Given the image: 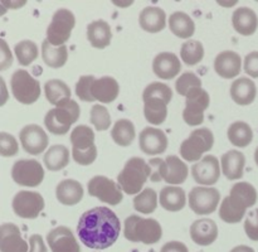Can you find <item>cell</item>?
Segmentation results:
<instances>
[{
	"mask_svg": "<svg viewBox=\"0 0 258 252\" xmlns=\"http://www.w3.org/2000/svg\"><path fill=\"white\" fill-rule=\"evenodd\" d=\"M139 146L148 155H160L168 149V138L160 129L146 126L139 136Z\"/></svg>",
	"mask_w": 258,
	"mask_h": 252,
	"instance_id": "obj_16",
	"label": "cell"
},
{
	"mask_svg": "<svg viewBox=\"0 0 258 252\" xmlns=\"http://www.w3.org/2000/svg\"><path fill=\"white\" fill-rule=\"evenodd\" d=\"M149 166H150V180L151 181H160L163 180V166H164V159H151L149 161Z\"/></svg>",
	"mask_w": 258,
	"mask_h": 252,
	"instance_id": "obj_51",
	"label": "cell"
},
{
	"mask_svg": "<svg viewBox=\"0 0 258 252\" xmlns=\"http://www.w3.org/2000/svg\"><path fill=\"white\" fill-rule=\"evenodd\" d=\"M139 24L141 29L148 33H159L165 29L166 14L159 7H146L139 15Z\"/></svg>",
	"mask_w": 258,
	"mask_h": 252,
	"instance_id": "obj_28",
	"label": "cell"
},
{
	"mask_svg": "<svg viewBox=\"0 0 258 252\" xmlns=\"http://www.w3.org/2000/svg\"><path fill=\"white\" fill-rule=\"evenodd\" d=\"M83 186L80 181L75 179H64L59 181L55 188V197L59 203L64 206H76L80 203L83 198Z\"/></svg>",
	"mask_w": 258,
	"mask_h": 252,
	"instance_id": "obj_26",
	"label": "cell"
},
{
	"mask_svg": "<svg viewBox=\"0 0 258 252\" xmlns=\"http://www.w3.org/2000/svg\"><path fill=\"white\" fill-rule=\"evenodd\" d=\"M214 145V135L208 128H201L191 131L188 139L181 143L180 155L186 161H199L204 153Z\"/></svg>",
	"mask_w": 258,
	"mask_h": 252,
	"instance_id": "obj_6",
	"label": "cell"
},
{
	"mask_svg": "<svg viewBox=\"0 0 258 252\" xmlns=\"http://www.w3.org/2000/svg\"><path fill=\"white\" fill-rule=\"evenodd\" d=\"M88 194L91 197L100 199L101 202L110 204V206H117L122 202L123 193L121 186L116 181L111 180L105 175H96L88 181L87 184Z\"/></svg>",
	"mask_w": 258,
	"mask_h": 252,
	"instance_id": "obj_11",
	"label": "cell"
},
{
	"mask_svg": "<svg viewBox=\"0 0 258 252\" xmlns=\"http://www.w3.org/2000/svg\"><path fill=\"white\" fill-rule=\"evenodd\" d=\"M18 150H19V145H18L17 139L12 134L0 133V155L9 158V156L17 155Z\"/></svg>",
	"mask_w": 258,
	"mask_h": 252,
	"instance_id": "obj_46",
	"label": "cell"
},
{
	"mask_svg": "<svg viewBox=\"0 0 258 252\" xmlns=\"http://www.w3.org/2000/svg\"><path fill=\"white\" fill-rule=\"evenodd\" d=\"M190 237L199 246H209L218 237V226L213 219L202 218L190 226Z\"/></svg>",
	"mask_w": 258,
	"mask_h": 252,
	"instance_id": "obj_21",
	"label": "cell"
},
{
	"mask_svg": "<svg viewBox=\"0 0 258 252\" xmlns=\"http://www.w3.org/2000/svg\"><path fill=\"white\" fill-rule=\"evenodd\" d=\"M91 92L95 101H100L101 103H111L117 98L120 93V86L115 78L105 76L98 80L96 78Z\"/></svg>",
	"mask_w": 258,
	"mask_h": 252,
	"instance_id": "obj_24",
	"label": "cell"
},
{
	"mask_svg": "<svg viewBox=\"0 0 258 252\" xmlns=\"http://www.w3.org/2000/svg\"><path fill=\"white\" fill-rule=\"evenodd\" d=\"M148 98H160V100L165 101L166 103H170L171 98H173V91L168 85L161 82H153L148 85L144 90L143 100H148Z\"/></svg>",
	"mask_w": 258,
	"mask_h": 252,
	"instance_id": "obj_42",
	"label": "cell"
},
{
	"mask_svg": "<svg viewBox=\"0 0 258 252\" xmlns=\"http://www.w3.org/2000/svg\"><path fill=\"white\" fill-rule=\"evenodd\" d=\"M227 136L232 145L237 148H246L253 140V131L251 126L244 121H236L228 128Z\"/></svg>",
	"mask_w": 258,
	"mask_h": 252,
	"instance_id": "obj_34",
	"label": "cell"
},
{
	"mask_svg": "<svg viewBox=\"0 0 258 252\" xmlns=\"http://www.w3.org/2000/svg\"><path fill=\"white\" fill-rule=\"evenodd\" d=\"M90 121L96 130L106 131L110 129L111 125V116L107 108L102 105H95L91 108L90 112Z\"/></svg>",
	"mask_w": 258,
	"mask_h": 252,
	"instance_id": "obj_43",
	"label": "cell"
},
{
	"mask_svg": "<svg viewBox=\"0 0 258 252\" xmlns=\"http://www.w3.org/2000/svg\"><path fill=\"white\" fill-rule=\"evenodd\" d=\"M7 9H19V8L24 7L27 3L25 2H2Z\"/></svg>",
	"mask_w": 258,
	"mask_h": 252,
	"instance_id": "obj_55",
	"label": "cell"
},
{
	"mask_svg": "<svg viewBox=\"0 0 258 252\" xmlns=\"http://www.w3.org/2000/svg\"><path fill=\"white\" fill-rule=\"evenodd\" d=\"M123 236L131 242L155 244L163 237V228L156 219L143 218V217L133 214L125 219Z\"/></svg>",
	"mask_w": 258,
	"mask_h": 252,
	"instance_id": "obj_3",
	"label": "cell"
},
{
	"mask_svg": "<svg viewBox=\"0 0 258 252\" xmlns=\"http://www.w3.org/2000/svg\"><path fill=\"white\" fill-rule=\"evenodd\" d=\"M254 160H256V164L258 166V148L256 149V151H254Z\"/></svg>",
	"mask_w": 258,
	"mask_h": 252,
	"instance_id": "obj_59",
	"label": "cell"
},
{
	"mask_svg": "<svg viewBox=\"0 0 258 252\" xmlns=\"http://www.w3.org/2000/svg\"><path fill=\"white\" fill-rule=\"evenodd\" d=\"M121 223L118 217L107 207H95L81 216L77 233L85 246L93 249H105L112 246L120 237Z\"/></svg>",
	"mask_w": 258,
	"mask_h": 252,
	"instance_id": "obj_1",
	"label": "cell"
},
{
	"mask_svg": "<svg viewBox=\"0 0 258 252\" xmlns=\"http://www.w3.org/2000/svg\"><path fill=\"white\" fill-rule=\"evenodd\" d=\"M28 243L14 223L0 224V252H28Z\"/></svg>",
	"mask_w": 258,
	"mask_h": 252,
	"instance_id": "obj_18",
	"label": "cell"
},
{
	"mask_svg": "<svg viewBox=\"0 0 258 252\" xmlns=\"http://www.w3.org/2000/svg\"><path fill=\"white\" fill-rule=\"evenodd\" d=\"M159 202L164 209L169 212H179L185 207L186 196L183 188L178 185L164 186L160 191Z\"/></svg>",
	"mask_w": 258,
	"mask_h": 252,
	"instance_id": "obj_30",
	"label": "cell"
},
{
	"mask_svg": "<svg viewBox=\"0 0 258 252\" xmlns=\"http://www.w3.org/2000/svg\"><path fill=\"white\" fill-rule=\"evenodd\" d=\"M113 4L118 5V7H128V5L133 4V2H128V3H117V2H115Z\"/></svg>",
	"mask_w": 258,
	"mask_h": 252,
	"instance_id": "obj_58",
	"label": "cell"
},
{
	"mask_svg": "<svg viewBox=\"0 0 258 252\" xmlns=\"http://www.w3.org/2000/svg\"><path fill=\"white\" fill-rule=\"evenodd\" d=\"M72 158L80 165H91L96 160V158H97V148L93 146V148L83 151L72 150Z\"/></svg>",
	"mask_w": 258,
	"mask_h": 252,
	"instance_id": "obj_48",
	"label": "cell"
},
{
	"mask_svg": "<svg viewBox=\"0 0 258 252\" xmlns=\"http://www.w3.org/2000/svg\"><path fill=\"white\" fill-rule=\"evenodd\" d=\"M231 252H254V249L246 244H241V246H236L234 248H232Z\"/></svg>",
	"mask_w": 258,
	"mask_h": 252,
	"instance_id": "obj_56",
	"label": "cell"
},
{
	"mask_svg": "<svg viewBox=\"0 0 258 252\" xmlns=\"http://www.w3.org/2000/svg\"><path fill=\"white\" fill-rule=\"evenodd\" d=\"M12 207L20 218L34 219L44 209V198L38 192L20 191L13 198Z\"/></svg>",
	"mask_w": 258,
	"mask_h": 252,
	"instance_id": "obj_13",
	"label": "cell"
},
{
	"mask_svg": "<svg viewBox=\"0 0 258 252\" xmlns=\"http://www.w3.org/2000/svg\"><path fill=\"white\" fill-rule=\"evenodd\" d=\"M144 115L153 125H161L168 116V103L160 98H148L144 101Z\"/></svg>",
	"mask_w": 258,
	"mask_h": 252,
	"instance_id": "obj_35",
	"label": "cell"
},
{
	"mask_svg": "<svg viewBox=\"0 0 258 252\" xmlns=\"http://www.w3.org/2000/svg\"><path fill=\"white\" fill-rule=\"evenodd\" d=\"M153 71L160 80H173L181 71L180 59L171 52H161L154 58Z\"/></svg>",
	"mask_w": 258,
	"mask_h": 252,
	"instance_id": "obj_19",
	"label": "cell"
},
{
	"mask_svg": "<svg viewBox=\"0 0 258 252\" xmlns=\"http://www.w3.org/2000/svg\"><path fill=\"white\" fill-rule=\"evenodd\" d=\"M185 98V108L183 111L184 121L190 126H199L204 121V112L211 103L208 92L202 87L194 88Z\"/></svg>",
	"mask_w": 258,
	"mask_h": 252,
	"instance_id": "obj_12",
	"label": "cell"
},
{
	"mask_svg": "<svg viewBox=\"0 0 258 252\" xmlns=\"http://www.w3.org/2000/svg\"><path fill=\"white\" fill-rule=\"evenodd\" d=\"M44 165L48 170L58 171L70 164V150L64 145H53L45 151Z\"/></svg>",
	"mask_w": 258,
	"mask_h": 252,
	"instance_id": "obj_32",
	"label": "cell"
},
{
	"mask_svg": "<svg viewBox=\"0 0 258 252\" xmlns=\"http://www.w3.org/2000/svg\"><path fill=\"white\" fill-rule=\"evenodd\" d=\"M14 53L20 66H29L34 62L39 54L38 45L29 39L20 40L14 47Z\"/></svg>",
	"mask_w": 258,
	"mask_h": 252,
	"instance_id": "obj_41",
	"label": "cell"
},
{
	"mask_svg": "<svg viewBox=\"0 0 258 252\" xmlns=\"http://www.w3.org/2000/svg\"><path fill=\"white\" fill-rule=\"evenodd\" d=\"M7 12H8V9L4 7V5H3V3L0 2V17H3V15H4Z\"/></svg>",
	"mask_w": 258,
	"mask_h": 252,
	"instance_id": "obj_57",
	"label": "cell"
},
{
	"mask_svg": "<svg viewBox=\"0 0 258 252\" xmlns=\"http://www.w3.org/2000/svg\"><path fill=\"white\" fill-rule=\"evenodd\" d=\"M244 231L249 239L258 242V208L249 212L247 216L244 221Z\"/></svg>",
	"mask_w": 258,
	"mask_h": 252,
	"instance_id": "obj_47",
	"label": "cell"
},
{
	"mask_svg": "<svg viewBox=\"0 0 258 252\" xmlns=\"http://www.w3.org/2000/svg\"><path fill=\"white\" fill-rule=\"evenodd\" d=\"M80 106L72 98L63 100L54 108L48 111L44 117V125L54 135H64L71 126L80 117Z\"/></svg>",
	"mask_w": 258,
	"mask_h": 252,
	"instance_id": "obj_5",
	"label": "cell"
},
{
	"mask_svg": "<svg viewBox=\"0 0 258 252\" xmlns=\"http://www.w3.org/2000/svg\"><path fill=\"white\" fill-rule=\"evenodd\" d=\"M29 252H48L44 239L40 234H32L29 237Z\"/></svg>",
	"mask_w": 258,
	"mask_h": 252,
	"instance_id": "obj_52",
	"label": "cell"
},
{
	"mask_svg": "<svg viewBox=\"0 0 258 252\" xmlns=\"http://www.w3.org/2000/svg\"><path fill=\"white\" fill-rule=\"evenodd\" d=\"M246 156L239 150H229L221 158L222 173L229 180H238L243 176Z\"/></svg>",
	"mask_w": 258,
	"mask_h": 252,
	"instance_id": "obj_23",
	"label": "cell"
},
{
	"mask_svg": "<svg viewBox=\"0 0 258 252\" xmlns=\"http://www.w3.org/2000/svg\"><path fill=\"white\" fill-rule=\"evenodd\" d=\"M231 97L237 105H251L257 95L256 83L248 77H239L231 86Z\"/></svg>",
	"mask_w": 258,
	"mask_h": 252,
	"instance_id": "obj_27",
	"label": "cell"
},
{
	"mask_svg": "<svg viewBox=\"0 0 258 252\" xmlns=\"http://www.w3.org/2000/svg\"><path fill=\"white\" fill-rule=\"evenodd\" d=\"M71 144L72 150H88L95 145V133L87 125H80L75 128L71 133Z\"/></svg>",
	"mask_w": 258,
	"mask_h": 252,
	"instance_id": "obj_37",
	"label": "cell"
},
{
	"mask_svg": "<svg viewBox=\"0 0 258 252\" xmlns=\"http://www.w3.org/2000/svg\"><path fill=\"white\" fill-rule=\"evenodd\" d=\"M244 72L253 78H258V52H251L244 58Z\"/></svg>",
	"mask_w": 258,
	"mask_h": 252,
	"instance_id": "obj_50",
	"label": "cell"
},
{
	"mask_svg": "<svg viewBox=\"0 0 258 252\" xmlns=\"http://www.w3.org/2000/svg\"><path fill=\"white\" fill-rule=\"evenodd\" d=\"M150 166L143 158L134 156L126 161L125 166L117 175V184L128 196H138L150 178Z\"/></svg>",
	"mask_w": 258,
	"mask_h": 252,
	"instance_id": "obj_4",
	"label": "cell"
},
{
	"mask_svg": "<svg viewBox=\"0 0 258 252\" xmlns=\"http://www.w3.org/2000/svg\"><path fill=\"white\" fill-rule=\"evenodd\" d=\"M180 57L188 66H196L204 58V47L199 40H186L180 49Z\"/></svg>",
	"mask_w": 258,
	"mask_h": 252,
	"instance_id": "obj_40",
	"label": "cell"
},
{
	"mask_svg": "<svg viewBox=\"0 0 258 252\" xmlns=\"http://www.w3.org/2000/svg\"><path fill=\"white\" fill-rule=\"evenodd\" d=\"M87 39L93 48L103 49L108 47L112 39V32L107 22L100 19L87 25Z\"/></svg>",
	"mask_w": 258,
	"mask_h": 252,
	"instance_id": "obj_29",
	"label": "cell"
},
{
	"mask_svg": "<svg viewBox=\"0 0 258 252\" xmlns=\"http://www.w3.org/2000/svg\"><path fill=\"white\" fill-rule=\"evenodd\" d=\"M169 29L178 38L188 39L196 33V24L186 13L175 12L169 18Z\"/></svg>",
	"mask_w": 258,
	"mask_h": 252,
	"instance_id": "obj_31",
	"label": "cell"
},
{
	"mask_svg": "<svg viewBox=\"0 0 258 252\" xmlns=\"http://www.w3.org/2000/svg\"><path fill=\"white\" fill-rule=\"evenodd\" d=\"M96 78L93 76H82L76 83V95L80 100L85 101V102H93L95 98L92 97V85L95 82Z\"/></svg>",
	"mask_w": 258,
	"mask_h": 252,
	"instance_id": "obj_45",
	"label": "cell"
},
{
	"mask_svg": "<svg viewBox=\"0 0 258 252\" xmlns=\"http://www.w3.org/2000/svg\"><path fill=\"white\" fill-rule=\"evenodd\" d=\"M158 202V193L153 188H145L134 198V208L140 213L150 214L155 212Z\"/></svg>",
	"mask_w": 258,
	"mask_h": 252,
	"instance_id": "obj_39",
	"label": "cell"
},
{
	"mask_svg": "<svg viewBox=\"0 0 258 252\" xmlns=\"http://www.w3.org/2000/svg\"><path fill=\"white\" fill-rule=\"evenodd\" d=\"M9 100V92H8L7 83H5L4 78L0 77V107L4 106Z\"/></svg>",
	"mask_w": 258,
	"mask_h": 252,
	"instance_id": "obj_54",
	"label": "cell"
},
{
	"mask_svg": "<svg viewBox=\"0 0 258 252\" xmlns=\"http://www.w3.org/2000/svg\"><path fill=\"white\" fill-rule=\"evenodd\" d=\"M191 175L194 180L204 186H212L219 180L221 176V164L217 156L206 155L191 168Z\"/></svg>",
	"mask_w": 258,
	"mask_h": 252,
	"instance_id": "obj_14",
	"label": "cell"
},
{
	"mask_svg": "<svg viewBox=\"0 0 258 252\" xmlns=\"http://www.w3.org/2000/svg\"><path fill=\"white\" fill-rule=\"evenodd\" d=\"M47 242L52 252H81L75 234L66 226L55 227L48 232Z\"/></svg>",
	"mask_w": 258,
	"mask_h": 252,
	"instance_id": "obj_17",
	"label": "cell"
},
{
	"mask_svg": "<svg viewBox=\"0 0 258 252\" xmlns=\"http://www.w3.org/2000/svg\"><path fill=\"white\" fill-rule=\"evenodd\" d=\"M160 252H189V249L183 242L170 241L166 242V243L161 247Z\"/></svg>",
	"mask_w": 258,
	"mask_h": 252,
	"instance_id": "obj_53",
	"label": "cell"
},
{
	"mask_svg": "<svg viewBox=\"0 0 258 252\" xmlns=\"http://www.w3.org/2000/svg\"><path fill=\"white\" fill-rule=\"evenodd\" d=\"M214 70L217 75L226 80L237 77L242 71V59L233 50H223L214 59Z\"/></svg>",
	"mask_w": 258,
	"mask_h": 252,
	"instance_id": "obj_20",
	"label": "cell"
},
{
	"mask_svg": "<svg viewBox=\"0 0 258 252\" xmlns=\"http://www.w3.org/2000/svg\"><path fill=\"white\" fill-rule=\"evenodd\" d=\"M258 194L256 188L247 181L236 183L229 196L222 201L219 217L226 223H238L246 216V211L256 204Z\"/></svg>",
	"mask_w": 258,
	"mask_h": 252,
	"instance_id": "obj_2",
	"label": "cell"
},
{
	"mask_svg": "<svg viewBox=\"0 0 258 252\" xmlns=\"http://www.w3.org/2000/svg\"><path fill=\"white\" fill-rule=\"evenodd\" d=\"M12 178L19 185L34 188L42 184L44 169L42 164L34 159H20L13 165Z\"/></svg>",
	"mask_w": 258,
	"mask_h": 252,
	"instance_id": "obj_9",
	"label": "cell"
},
{
	"mask_svg": "<svg viewBox=\"0 0 258 252\" xmlns=\"http://www.w3.org/2000/svg\"><path fill=\"white\" fill-rule=\"evenodd\" d=\"M19 140L22 143L23 149L32 155L42 154L48 148V143H49L47 133L39 125H35V123L24 126L20 130Z\"/></svg>",
	"mask_w": 258,
	"mask_h": 252,
	"instance_id": "obj_15",
	"label": "cell"
},
{
	"mask_svg": "<svg viewBox=\"0 0 258 252\" xmlns=\"http://www.w3.org/2000/svg\"><path fill=\"white\" fill-rule=\"evenodd\" d=\"M135 125L130 120H127V118H121V120H118L113 125L112 130H111V138H112V140L117 145L123 146V148L131 145L133 141L135 140Z\"/></svg>",
	"mask_w": 258,
	"mask_h": 252,
	"instance_id": "obj_36",
	"label": "cell"
},
{
	"mask_svg": "<svg viewBox=\"0 0 258 252\" xmlns=\"http://www.w3.org/2000/svg\"><path fill=\"white\" fill-rule=\"evenodd\" d=\"M13 65V53L4 39L0 38V71H7Z\"/></svg>",
	"mask_w": 258,
	"mask_h": 252,
	"instance_id": "obj_49",
	"label": "cell"
},
{
	"mask_svg": "<svg viewBox=\"0 0 258 252\" xmlns=\"http://www.w3.org/2000/svg\"><path fill=\"white\" fill-rule=\"evenodd\" d=\"M232 24L237 33L248 37L256 33L258 28V17L251 8L242 7L234 10L232 15Z\"/></svg>",
	"mask_w": 258,
	"mask_h": 252,
	"instance_id": "obj_25",
	"label": "cell"
},
{
	"mask_svg": "<svg viewBox=\"0 0 258 252\" xmlns=\"http://www.w3.org/2000/svg\"><path fill=\"white\" fill-rule=\"evenodd\" d=\"M42 58L50 68H60L67 63L68 48L64 45L54 47L47 39L42 43Z\"/></svg>",
	"mask_w": 258,
	"mask_h": 252,
	"instance_id": "obj_33",
	"label": "cell"
},
{
	"mask_svg": "<svg viewBox=\"0 0 258 252\" xmlns=\"http://www.w3.org/2000/svg\"><path fill=\"white\" fill-rule=\"evenodd\" d=\"M189 175V168L180 158L175 155H169L164 159L163 180L170 185H179L186 180Z\"/></svg>",
	"mask_w": 258,
	"mask_h": 252,
	"instance_id": "obj_22",
	"label": "cell"
},
{
	"mask_svg": "<svg viewBox=\"0 0 258 252\" xmlns=\"http://www.w3.org/2000/svg\"><path fill=\"white\" fill-rule=\"evenodd\" d=\"M44 93L48 102L54 106L62 102L63 100L71 98V95H72L67 83L63 82L62 80H57V78H53V80L45 82Z\"/></svg>",
	"mask_w": 258,
	"mask_h": 252,
	"instance_id": "obj_38",
	"label": "cell"
},
{
	"mask_svg": "<svg viewBox=\"0 0 258 252\" xmlns=\"http://www.w3.org/2000/svg\"><path fill=\"white\" fill-rule=\"evenodd\" d=\"M10 87L15 100L24 105L37 102L40 96V83L28 71L18 70L10 78Z\"/></svg>",
	"mask_w": 258,
	"mask_h": 252,
	"instance_id": "obj_7",
	"label": "cell"
},
{
	"mask_svg": "<svg viewBox=\"0 0 258 252\" xmlns=\"http://www.w3.org/2000/svg\"><path fill=\"white\" fill-rule=\"evenodd\" d=\"M76 25V17L70 9H58L53 14L52 22L47 28V40L54 47L64 45L71 38Z\"/></svg>",
	"mask_w": 258,
	"mask_h": 252,
	"instance_id": "obj_8",
	"label": "cell"
},
{
	"mask_svg": "<svg viewBox=\"0 0 258 252\" xmlns=\"http://www.w3.org/2000/svg\"><path fill=\"white\" fill-rule=\"evenodd\" d=\"M189 207L199 216L212 214L221 202V193L213 186H194L189 193Z\"/></svg>",
	"mask_w": 258,
	"mask_h": 252,
	"instance_id": "obj_10",
	"label": "cell"
},
{
	"mask_svg": "<svg viewBox=\"0 0 258 252\" xmlns=\"http://www.w3.org/2000/svg\"><path fill=\"white\" fill-rule=\"evenodd\" d=\"M202 87V80L193 72H185L176 80L175 90L180 96L185 97L191 90Z\"/></svg>",
	"mask_w": 258,
	"mask_h": 252,
	"instance_id": "obj_44",
	"label": "cell"
}]
</instances>
